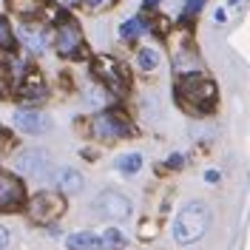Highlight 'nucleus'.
<instances>
[{"label":"nucleus","mask_w":250,"mask_h":250,"mask_svg":"<svg viewBox=\"0 0 250 250\" xmlns=\"http://www.w3.org/2000/svg\"><path fill=\"white\" fill-rule=\"evenodd\" d=\"M208 225H210V208L205 202H188L173 219V239L179 245H193L205 236Z\"/></svg>","instance_id":"obj_1"},{"label":"nucleus","mask_w":250,"mask_h":250,"mask_svg":"<svg viewBox=\"0 0 250 250\" xmlns=\"http://www.w3.org/2000/svg\"><path fill=\"white\" fill-rule=\"evenodd\" d=\"M179 97L190 103L193 108H210L213 103H216V83L210 77H205L199 71H190V74H182L179 80Z\"/></svg>","instance_id":"obj_2"},{"label":"nucleus","mask_w":250,"mask_h":250,"mask_svg":"<svg viewBox=\"0 0 250 250\" xmlns=\"http://www.w3.org/2000/svg\"><path fill=\"white\" fill-rule=\"evenodd\" d=\"M65 210V199L54 190H43L29 202V216L34 222H54Z\"/></svg>","instance_id":"obj_3"},{"label":"nucleus","mask_w":250,"mask_h":250,"mask_svg":"<svg viewBox=\"0 0 250 250\" xmlns=\"http://www.w3.org/2000/svg\"><path fill=\"white\" fill-rule=\"evenodd\" d=\"M94 210H97V213H100L103 219L123 222V219L131 216V202L125 199L123 193H117V190H105V193H100V196H97V202H94Z\"/></svg>","instance_id":"obj_4"},{"label":"nucleus","mask_w":250,"mask_h":250,"mask_svg":"<svg viewBox=\"0 0 250 250\" xmlns=\"http://www.w3.org/2000/svg\"><path fill=\"white\" fill-rule=\"evenodd\" d=\"M91 134L100 137V140H114V137H128L131 134V125L123 114H114V111H105L100 114L91 123Z\"/></svg>","instance_id":"obj_5"},{"label":"nucleus","mask_w":250,"mask_h":250,"mask_svg":"<svg viewBox=\"0 0 250 250\" xmlns=\"http://www.w3.org/2000/svg\"><path fill=\"white\" fill-rule=\"evenodd\" d=\"M26 199V188L15 173L0 171V210H17Z\"/></svg>","instance_id":"obj_6"},{"label":"nucleus","mask_w":250,"mask_h":250,"mask_svg":"<svg viewBox=\"0 0 250 250\" xmlns=\"http://www.w3.org/2000/svg\"><path fill=\"white\" fill-rule=\"evenodd\" d=\"M94 71H97V77L108 85V91L125 94V85H128V83H125V74L111 57H97V60H94Z\"/></svg>","instance_id":"obj_7"},{"label":"nucleus","mask_w":250,"mask_h":250,"mask_svg":"<svg viewBox=\"0 0 250 250\" xmlns=\"http://www.w3.org/2000/svg\"><path fill=\"white\" fill-rule=\"evenodd\" d=\"M54 46L60 54H77L80 48H83V34H80L77 23L74 20H68V23H62L60 29H57V40H54Z\"/></svg>","instance_id":"obj_8"},{"label":"nucleus","mask_w":250,"mask_h":250,"mask_svg":"<svg viewBox=\"0 0 250 250\" xmlns=\"http://www.w3.org/2000/svg\"><path fill=\"white\" fill-rule=\"evenodd\" d=\"M17 168L26 173V176H46L48 168H51V162H48V156L43 151H23V154L17 156Z\"/></svg>","instance_id":"obj_9"},{"label":"nucleus","mask_w":250,"mask_h":250,"mask_svg":"<svg viewBox=\"0 0 250 250\" xmlns=\"http://www.w3.org/2000/svg\"><path fill=\"white\" fill-rule=\"evenodd\" d=\"M20 97H23V100H43V97H46V80H43L40 71H29V74H23Z\"/></svg>","instance_id":"obj_10"},{"label":"nucleus","mask_w":250,"mask_h":250,"mask_svg":"<svg viewBox=\"0 0 250 250\" xmlns=\"http://www.w3.org/2000/svg\"><path fill=\"white\" fill-rule=\"evenodd\" d=\"M17 125H20V131H26V134H43L51 128L48 123V117L43 114H37V111H17Z\"/></svg>","instance_id":"obj_11"},{"label":"nucleus","mask_w":250,"mask_h":250,"mask_svg":"<svg viewBox=\"0 0 250 250\" xmlns=\"http://www.w3.org/2000/svg\"><path fill=\"white\" fill-rule=\"evenodd\" d=\"M68 250H100V236L91 230H80L68 236Z\"/></svg>","instance_id":"obj_12"},{"label":"nucleus","mask_w":250,"mask_h":250,"mask_svg":"<svg viewBox=\"0 0 250 250\" xmlns=\"http://www.w3.org/2000/svg\"><path fill=\"white\" fill-rule=\"evenodd\" d=\"M57 185H60L62 193H80L83 190V176L71 168H62V171H57Z\"/></svg>","instance_id":"obj_13"},{"label":"nucleus","mask_w":250,"mask_h":250,"mask_svg":"<svg viewBox=\"0 0 250 250\" xmlns=\"http://www.w3.org/2000/svg\"><path fill=\"white\" fill-rule=\"evenodd\" d=\"M23 40H26V46H29L31 51H43L46 43H48L43 26H23Z\"/></svg>","instance_id":"obj_14"},{"label":"nucleus","mask_w":250,"mask_h":250,"mask_svg":"<svg viewBox=\"0 0 250 250\" xmlns=\"http://www.w3.org/2000/svg\"><path fill=\"white\" fill-rule=\"evenodd\" d=\"M114 165H117L120 173H128V176H131V173H137L142 168V156L137 154V151H134V154H123V156H117Z\"/></svg>","instance_id":"obj_15"},{"label":"nucleus","mask_w":250,"mask_h":250,"mask_svg":"<svg viewBox=\"0 0 250 250\" xmlns=\"http://www.w3.org/2000/svg\"><path fill=\"white\" fill-rule=\"evenodd\" d=\"M125 248V236L120 230H105V233L100 236V250H123Z\"/></svg>","instance_id":"obj_16"},{"label":"nucleus","mask_w":250,"mask_h":250,"mask_svg":"<svg viewBox=\"0 0 250 250\" xmlns=\"http://www.w3.org/2000/svg\"><path fill=\"white\" fill-rule=\"evenodd\" d=\"M145 20L142 17H131V20H125L123 29H120V34H123V40H134V37H140V34H145Z\"/></svg>","instance_id":"obj_17"},{"label":"nucleus","mask_w":250,"mask_h":250,"mask_svg":"<svg viewBox=\"0 0 250 250\" xmlns=\"http://www.w3.org/2000/svg\"><path fill=\"white\" fill-rule=\"evenodd\" d=\"M137 62H140L142 71H151L156 62H159V54H156L154 48H140V54H137Z\"/></svg>","instance_id":"obj_18"},{"label":"nucleus","mask_w":250,"mask_h":250,"mask_svg":"<svg viewBox=\"0 0 250 250\" xmlns=\"http://www.w3.org/2000/svg\"><path fill=\"white\" fill-rule=\"evenodd\" d=\"M9 6L20 15H37L40 12V0H9Z\"/></svg>","instance_id":"obj_19"},{"label":"nucleus","mask_w":250,"mask_h":250,"mask_svg":"<svg viewBox=\"0 0 250 250\" xmlns=\"http://www.w3.org/2000/svg\"><path fill=\"white\" fill-rule=\"evenodd\" d=\"M0 46L6 48V51H12L15 48V37H12V29H9V23L0 17Z\"/></svg>","instance_id":"obj_20"},{"label":"nucleus","mask_w":250,"mask_h":250,"mask_svg":"<svg viewBox=\"0 0 250 250\" xmlns=\"http://www.w3.org/2000/svg\"><path fill=\"white\" fill-rule=\"evenodd\" d=\"M202 3L205 0H188L185 3V15H196V12L202 9Z\"/></svg>","instance_id":"obj_21"},{"label":"nucleus","mask_w":250,"mask_h":250,"mask_svg":"<svg viewBox=\"0 0 250 250\" xmlns=\"http://www.w3.org/2000/svg\"><path fill=\"white\" fill-rule=\"evenodd\" d=\"M182 162H185V156H182V154H173L171 159H168V165H171V168H182Z\"/></svg>","instance_id":"obj_22"},{"label":"nucleus","mask_w":250,"mask_h":250,"mask_svg":"<svg viewBox=\"0 0 250 250\" xmlns=\"http://www.w3.org/2000/svg\"><path fill=\"white\" fill-rule=\"evenodd\" d=\"M6 245H9V230H6V228L0 225V250L6 248Z\"/></svg>","instance_id":"obj_23"},{"label":"nucleus","mask_w":250,"mask_h":250,"mask_svg":"<svg viewBox=\"0 0 250 250\" xmlns=\"http://www.w3.org/2000/svg\"><path fill=\"white\" fill-rule=\"evenodd\" d=\"M105 3H111V0H85L88 9H100V6H105Z\"/></svg>","instance_id":"obj_24"},{"label":"nucleus","mask_w":250,"mask_h":250,"mask_svg":"<svg viewBox=\"0 0 250 250\" xmlns=\"http://www.w3.org/2000/svg\"><path fill=\"white\" fill-rule=\"evenodd\" d=\"M205 179H208V182H219V171H208L205 173Z\"/></svg>","instance_id":"obj_25"},{"label":"nucleus","mask_w":250,"mask_h":250,"mask_svg":"<svg viewBox=\"0 0 250 250\" xmlns=\"http://www.w3.org/2000/svg\"><path fill=\"white\" fill-rule=\"evenodd\" d=\"M6 91V74H3V65H0V94Z\"/></svg>","instance_id":"obj_26"},{"label":"nucleus","mask_w":250,"mask_h":250,"mask_svg":"<svg viewBox=\"0 0 250 250\" xmlns=\"http://www.w3.org/2000/svg\"><path fill=\"white\" fill-rule=\"evenodd\" d=\"M145 6H148V9H154V6H159V0H145Z\"/></svg>","instance_id":"obj_27"},{"label":"nucleus","mask_w":250,"mask_h":250,"mask_svg":"<svg viewBox=\"0 0 250 250\" xmlns=\"http://www.w3.org/2000/svg\"><path fill=\"white\" fill-rule=\"evenodd\" d=\"M65 3H77V0H65Z\"/></svg>","instance_id":"obj_28"}]
</instances>
